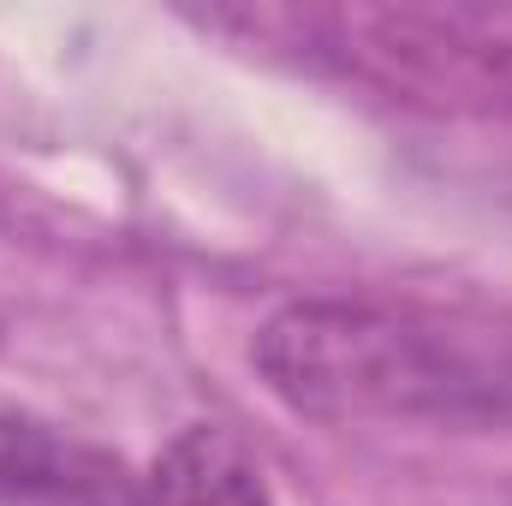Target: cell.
Returning a JSON list of instances; mask_svg holds the SVG:
<instances>
[{"instance_id":"obj_3","label":"cell","mask_w":512,"mask_h":506,"mask_svg":"<svg viewBox=\"0 0 512 506\" xmlns=\"http://www.w3.org/2000/svg\"><path fill=\"white\" fill-rule=\"evenodd\" d=\"M0 506H137V477L54 423L0 411Z\"/></svg>"},{"instance_id":"obj_4","label":"cell","mask_w":512,"mask_h":506,"mask_svg":"<svg viewBox=\"0 0 512 506\" xmlns=\"http://www.w3.org/2000/svg\"><path fill=\"white\" fill-rule=\"evenodd\" d=\"M137 506H274V495L239 435L191 423L137 477Z\"/></svg>"},{"instance_id":"obj_1","label":"cell","mask_w":512,"mask_h":506,"mask_svg":"<svg viewBox=\"0 0 512 506\" xmlns=\"http://www.w3.org/2000/svg\"><path fill=\"white\" fill-rule=\"evenodd\" d=\"M256 370L280 405L316 423H441L512 417V346L364 298H298L256 334Z\"/></svg>"},{"instance_id":"obj_2","label":"cell","mask_w":512,"mask_h":506,"mask_svg":"<svg viewBox=\"0 0 512 506\" xmlns=\"http://www.w3.org/2000/svg\"><path fill=\"white\" fill-rule=\"evenodd\" d=\"M292 18V12H286ZM340 72L435 114L512 120V6H334L292 18Z\"/></svg>"}]
</instances>
